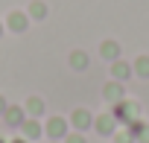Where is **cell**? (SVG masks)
<instances>
[{
  "mask_svg": "<svg viewBox=\"0 0 149 143\" xmlns=\"http://www.w3.org/2000/svg\"><path fill=\"white\" fill-rule=\"evenodd\" d=\"M67 131H70V126H67V120H64V117H50V120H47V126H44V134H47L50 140H64V137H67Z\"/></svg>",
  "mask_w": 149,
  "mask_h": 143,
  "instance_id": "1",
  "label": "cell"
},
{
  "mask_svg": "<svg viewBox=\"0 0 149 143\" xmlns=\"http://www.w3.org/2000/svg\"><path fill=\"white\" fill-rule=\"evenodd\" d=\"M111 117H114L117 123H132V120L137 117V105H134V102H126V99H120V102H114V108H111Z\"/></svg>",
  "mask_w": 149,
  "mask_h": 143,
  "instance_id": "2",
  "label": "cell"
},
{
  "mask_svg": "<svg viewBox=\"0 0 149 143\" xmlns=\"http://www.w3.org/2000/svg\"><path fill=\"white\" fill-rule=\"evenodd\" d=\"M70 126L76 128V131H88L91 126H94V114L88 111V108H76L70 114Z\"/></svg>",
  "mask_w": 149,
  "mask_h": 143,
  "instance_id": "3",
  "label": "cell"
},
{
  "mask_svg": "<svg viewBox=\"0 0 149 143\" xmlns=\"http://www.w3.org/2000/svg\"><path fill=\"white\" fill-rule=\"evenodd\" d=\"M41 134H44V126H41L35 117H29V120L21 123V137H26V140H38Z\"/></svg>",
  "mask_w": 149,
  "mask_h": 143,
  "instance_id": "4",
  "label": "cell"
},
{
  "mask_svg": "<svg viewBox=\"0 0 149 143\" xmlns=\"http://www.w3.org/2000/svg\"><path fill=\"white\" fill-rule=\"evenodd\" d=\"M94 128H97L100 134H105V137H108V134H114V131H117V120H114L111 114H100V117H94Z\"/></svg>",
  "mask_w": 149,
  "mask_h": 143,
  "instance_id": "5",
  "label": "cell"
},
{
  "mask_svg": "<svg viewBox=\"0 0 149 143\" xmlns=\"http://www.w3.org/2000/svg\"><path fill=\"white\" fill-rule=\"evenodd\" d=\"M3 123L12 126V128H21V123H24V108H21V105H9V108L3 111Z\"/></svg>",
  "mask_w": 149,
  "mask_h": 143,
  "instance_id": "6",
  "label": "cell"
},
{
  "mask_svg": "<svg viewBox=\"0 0 149 143\" xmlns=\"http://www.w3.org/2000/svg\"><path fill=\"white\" fill-rule=\"evenodd\" d=\"M129 131L134 134V143H149V126H146V123L132 120V123H129Z\"/></svg>",
  "mask_w": 149,
  "mask_h": 143,
  "instance_id": "7",
  "label": "cell"
},
{
  "mask_svg": "<svg viewBox=\"0 0 149 143\" xmlns=\"http://www.w3.org/2000/svg\"><path fill=\"white\" fill-rule=\"evenodd\" d=\"M102 96H105L108 102H120V99H126V96H123V85H120V82H108V85L102 88Z\"/></svg>",
  "mask_w": 149,
  "mask_h": 143,
  "instance_id": "8",
  "label": "cell"
},
{
  "mask_svg": "<svg viewBox=\"0 0 149 143\" xmlns=\"http://www.w3.org/2000/svg\"><path fill=\"white\" fill-rule=\"evenodd\" d=\"M100 56L117 61V58H120V44H117V41H102V44H100Z\"/></svg>",
  "mask_w": 149,
  "mask_h": 143,
  "instance_id": "9",
  "label": "cell"
},
{
  "mask_svg": "<svg viewBox=\"0 0 149 143\" xmlns=\"http://www.w3.org/2000/svg\"><path fill=\"white\" fill-rule=\"evenodd\" d=\"M24 108H26V114H29V117H35V120H38V117L44 114V108H47V105H44V99H41V96H29Z\"/></svg>",
  "mask_w": 149,
  "mask_h": 143,
  "instance_id": "10",
  "label": "cell"
},
{
  "mask_svg": "<svg viewBox=\"0 0 149 143\" xmlns=\"http://www.w3.org/2000/svg\"><path fill=\"white\" fill-rule=\"evenodd\" d=\"M6 24H9V29H15V32H24V29H26V24H29V18H26L24 12H12Z\"/></svg>",
  "mask_w": 149,
  "mask_h": 143,
  "instance_id": "11",
  "label": "cell"
},
{
  "mask_svg": "<svg viewBox=\"0 0 149 143\" xmlns=\"http://www.w3.org/2000/svg\"><path fill=\"white\" fill-rule=\"evenodd\" d=\"M111 76H114L117 82H123V79H129V76H132V67H129L126 61H120V58H117V61L111 64Z\"/></svg>",
  "mask_w": 149,
  "mask_h": 143,
  "instance_id": "12",
  "label": "cell"
},
{
  "mask_svg": "<svg viewBox=\"0 0 149 143\" xmlns=\"http://www.w3.org/2000/svg\"><path fill=\"white\" fill-rule=\"evenodd\" d=\"M70 67H73V70H85V67H88V53H82V50L70 53Z\"/></svg>",
  "mask_w": 149,
  "mask_h": 143,
  "instance_id": "13",
  "label": "cell"
},
{
  "mask_svg": "<svg viewBox=\"0 0 149 143\" xmlns=\"http://www.w3.org/2000/svg\"><path fill=\"white\" fill-rule=\"evenodd\" d=\"M132 70H134L140 79H149V56H140V58L134 61V67H132Z\"/></svg>",
  "mask_w": 149,
  "mask_h": 143,
  "instance_id": "14",
  "label": "cell"
},
{
  "mask_svg": "<svg viewBox=\"0 0 149 143\" xmlns=\"http://www.w3.org/2000/svg\"><path fill=\"white\" fill-rule=\"evenodd\" d=\"M29 15H32L35 21H44V18H47V6L41 3V0H35V3L29 6Z\"/></svg>",
  "mask_w": 149,
  "mask_h": 143,
  "instance_id": "15",
  "label": "cell"
},
{
  "mask_svg": "<svg viewBox=\"0 0 149 143\" xmlns=\"http://www.w3.org/2000/svg\"><path fill=\"white\" fill-rule=\"evenodd\" d=\"M114 140L117 143H134V134L126 128V131H114Z\"/></svg>",
  "mask_w": 149,
  "mask_h": 143,
  "instance_id": "16",
  "label": "cell"
},
{
  "mask_svg": "<svg viewBox=\"0 0 149 143\" xmlns=\"http://www.w3.org/2000/svg\"><path fill=\"white\" fill-rule=\"evenodd\" d=\"M64 143H88V140H85V134H82V131H67Z\"/></svg>",
  "mask_w": 149,
  "mask_h": 143,
  "instance_id": "17",
  "label": "cell"
},
{
  "mask_svg": "<svg viewBox=\"0 0 149 143\" xmlns=\"http://www.w3.org/2000/svg\"><path fill=\"white\" fill-rule=\"evenodd\" d=\"M9 108V102H6V96H0V117H3V111Z\"/></svg>",
  "mask_w": 149,
  "mask_h": 143,
  "instance_id": "18",
  "label": "cell"
},
{
  "mask_svg": "<svg viewBox=\"0 0 149 143\" xmlns=\"http://www.w3.org/2000/svg\"><path fill=\"white\" fill-rule=\"evenodd\" d=\"M12 143H29V140H26V137H15Z\"/></svg>",
  "mask_w": 149,
  "mask_h": 143,
  "instance_id": "19",
  "label": "cell"
},
{
  "mask_svg": "<svg viewBox=\"0 0 149 143\" xmlns=\"http://www.w3.org/2000/svg\"><path fill=\"white\" fill-rule=\"evenodd\" d=\"M0 143H6V140H3V137H0Z\"/></svg>",
  "mask_w": 149,
  "mask_h": 143,
  "instance_id": "20",
  "label": "cell"
},
{
  "mask_svg": "<svg viewBox=\"0 0 149 143\" xmlns=\"http://www.w3.org/2000/svg\"><path fill=\"white\" fill-rule=\"evenodd\" d=\"M0 32H3V26H0Z\"/></svg>",
  "mask_w": 149,
  "mask_h": 143,
  "instance_id": "21",
  "label": "cell"
},
{
  "mask_svg": "<svg viewBox=\"0 0 149 143\" xmlns=\"http://www.w3.org/2000/svg\"><path fill=\"white\" fill-rule=\"evenodd\" d=\"M53 143H58V140H53Z\"/></svg>",
  "mask_w": 149,
  "mask_h": 143,
  "instance_id": "22",
  "label": "cell"
}]
</instances>
